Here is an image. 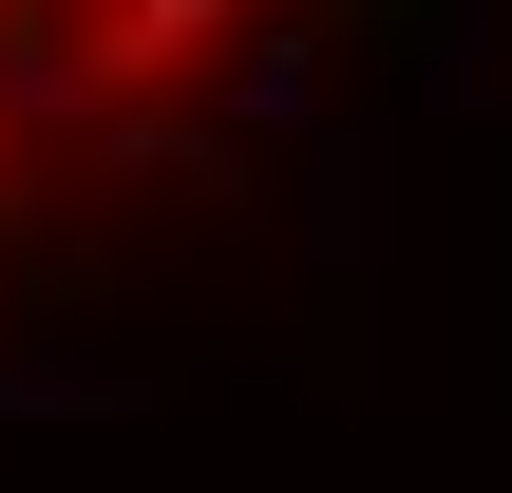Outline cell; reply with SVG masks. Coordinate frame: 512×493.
I'll return each instance as SVG.
<instances>
[{
    "label": "cell",
    "instance_id": "cell-1",
    "mask_svg": "<svg viewBox=\"0 0 512 493\" xmlns=\"http://www.w3.org/2000/svg\"><path fill=\"white\" fill-rule=\"evenodd\" d=\"M95 228V152H76V95H57V38L38 0H0V304Z\"/></svg>",
    "mask_w": 512,
    "mask_h": 493
}]
</instances>
